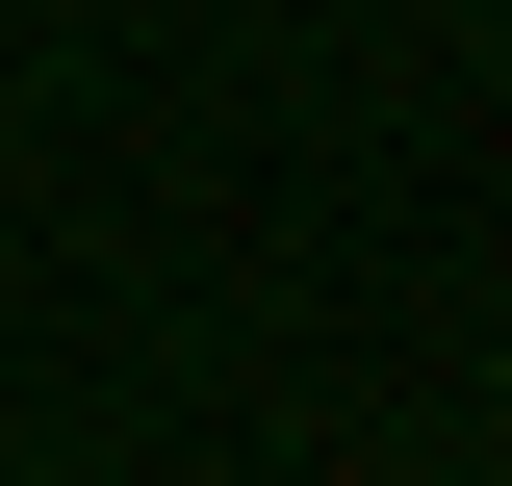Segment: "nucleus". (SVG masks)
Instances as JSON below:
<instances>
[]
</instances>
